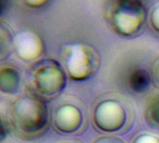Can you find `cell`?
<instances>
[{
	"instance_id": "cell-7",
	"label": "cell",
	"mask_w": 159,
	"mask_h": 143,
	"mask_svg": "<svg viewBox=\"0 0 159 143\" xmlns=\"http://www.w3.org/2000/svg\"><path fill=\"white\" fill-rule=\"evenodd\" d=\"M14 45L19 56L25 60L36 58L42 51L41 40L32 32H23L17 36Z\"/></svg>"
},
{
	"instance_id": "cell-17",
	"label": "cell",
	"mask_w": 159,
	"mask_h": 143,
	"mask_svg": "<svg viewBox=\"0 0 159 143\" xmlns=\"http://www.w3.org/2000/svg\"><path fill=\"white\" fill-rule=\"evenodd\" d=\"M4 9H5V2L0 1V15L2 14V12L4 11Z\"/></svg>"
},
{
	"instance_id": "cell-2",
	"label": "cell",
	"mask_w": 159,
	"mask_h": 143,
	"mask_svg": "<svg viewBox=\"0 0 159 143\" xmlns=\"http://www.w3.org/2000/svg\"><path fill=\"white\" fill-rule=\"evenodd\" d=\"M102 13L110 30L125 38L137 37L147 20L145 6L140 0L105 1Z\"/></svg>"
},
{
	"instance_id": "cell-9",
	"label": "cell",
	"mask_w": 159,
	"mask_h": 143,
	"mask_svg": "<svg viewBox=\"0 0 159 143\" xmlns=\"http://www.w3.org/2000/svg\"><path fill=\"white\" fill-rule=\"evenodd\" d=\"M151 74L143 68H136L130 72L129 76V85L132 91L143 93L151 84Z\"/></svg>"
},
{
	"instance_id": "cell-10",
	"label": "cell",
	"mask_w": 159,
	"mask_h": 143,
	"mask_svg": "<svg viewBox=\"0 0 159 143\" xmlns=\"http://www.w3.org/2000/svg\"><path fill=\"white\" fill-rule=\"evenodd\" d=\"M144 117L151 127L159 129V94L153 95L147 100L144 108Z\"/></svg>"
},
{
	"instance_id": "cell-18",
	"label": "cell",
	"mask_w": 159,
	"mask_h": 143,
	"mask_svg": "<svg viewBox=\"0 0 159 143\" xmlns=\"http://www.w3.org/2000/svg\"><path fill=\"white\" fill-rule=\"evenodd\" d=\"M63 143H75V142H69V141H67V142H63Z\"/></svg>"
},
{
	"instance_id": "cell-15",
	"label": "cell",
	"mask_w": 159,
	"mask_h": 143,
	"mask_svg": "<svg viewBox=\"0 0 159 143\" xmlns=\"http://www.w3.org/2000/svg\"><path fill=\"white\" fill-rule=\"evenodd\" d=\"M94 143H125L124 141L117 137H112V136H106V137H101L98 140H96Z\"/></svg>"
},
{
	"instance_id": "cell-12",
	"label": "cell",
	"mask_w": 159,
	"mask_h": 143,
	"mask_svg": "<svg viewBox=\"0 0 159 143\" xmlns=\"http://www.w3.org/2000/svg\"><path fill=\"white\" fill-rule=\"evenodd\" d=\"M149 23L154 33L159 36V1L155 2L151 7L149 14Z\"/></svg>"
},
{
	"instance_id": "cell-3",
	"label": "cell",
	"mask_w": 159,
	"mask_h": 143,
	"mask_svg": "<svg viewBox=\"0 0 159 143\" xmlns=\"http://www.w3.org/2000/svg\"><path fill=\"white\" fill-rule=\"evenodd\" d=\"M48 108L41 99L24 96L18 99L10 110L11 125L15 132L24 138L41 134L48 125Z\"/></svg>"
},
{
	"instance_id": "cell-5",
	"label": "cell",
	"mask_w": 159,
	"mask_h": 143,
	"mask_svg": "<svg viewBox=\"0 0 159 143\" xmlns=\"http://www.w3.org/2000/svg\"><path fill=\"white\" fill-rule=\"evenodd\" d=\"M100 65V55L91 46L75 44L67 47L65 66L69 75L77 81L85 80L95 74Z\"/></svg>"
},
{
	"instance_id": "cell-13",
	"label": "cell",
	"mask_w": 159,
	"mask_h": 143,
	"mask_svg": "<svg viewBox=\"0 0 159 143\" xmlns=\"http://www.w3.org/2000/svg\"><path fill=\"white\" fill-rule=\"evenodd\" d=\"M132 143H159V136L151 133H140L137 135Z\"/></svg>"
},
{
	"instance_id": "cell-11",
	"label": "cell",
	"mask_w": 159,
	"mask_h": 143,
	"mask_svg": "<svg viewBox=\"0 0 159 143\" xmlns=\"http://www.w3.org/2000/svg\"><path fill=\"white\" fill-rule=\"evenodd\" d=\"M12 47V37L9 31L0 23V61L8 57Z\"/></svg>"
},
{
	"instance_id": "cell-6",
	"label": "cell",
	"mask_w": 159,
	"mask_h": 143,
	"mask_svg": "<svg viewBox=\"0 0 159 143\" xmlns=\"http://www.w3.org/2000/svg\"><path fill=\"white\" fill-rule=\"evenodd\" d=\"M53 125L61 134L81 132L87 126V111L83 103L65 102L60 105L53 115Z\"/></svg>"
},
{
	"instance_id": "cell-1",
	"label": "cell",
	"mask_w": 159,
	"mask_h": 143,
	"mask_svg": "<svg viewBox=\"0 0 159 143\" xmlns=\"http://www.w3.org/2000/svg\"><path fill=\"white\" fill-rule=\"evenodd\" d=\"M91 116L98 130L107 134H118L132 127L135 111L127 97L116 92H108L96 99Z\"/></svg>"
},
{
	"instance_id": "cell-16",
	"label": "cell",
	"mask_w": 159,
	"mask_h": 143,
	"mask_svg": "<svg viewBox=\"0 0 159 143\" xmlns=\"http://www.w3.org/2000/svg\"><path fill=\"white\" fill-rule=\"evenodd\" d=\"M7 135V128L4 121L0 118V142L3 141Z\"/></svg>"
},
{
	"instance_id": "cell-14",
	"label": "cell",
	"mask_w": 159,
	"mask_h": 143,
	"mask_svg": "<svg viewBox=\"0 0 159 143\" xmlns=\"http://www.w3.org/2000/svg\"><path fill=\"white\" fill-rule=\"evenodd\" d=\"M151 78L154 86L159 88V57L154 61L151 68Z\"/></svg>"
},
{
	"instance_id": "cell-8",
	"label": "cell",
	"mask_w": 159,
	"mask_h": 143,
	"mask_svg": "<svg viewBox=\"0 0 159 143\" xmlns=\"http://www.w3.org/2000/svg\"><path fill=\"white\" fill-rule=\"evenodd\" d=\"M20 73L10 65L0 66V92L6 95H12L18 91L20 86Z\"/></svg>"
},
{
	"instance_id": "cell-4",
	"label": "cell",
	"mask_w": 159,
	"mask_h": 143,
	"mask_svg": "<svg viewBox=\"0 0 159 143\" xmlns=\"http://www.w3.org/2000/svg\"><path fill=\"white\" fill-rule=\"evenodd\" d=\"M30 83L34 97L53 98L66 86V74L61 65L54 60H45L35 64Z\"/></svg>"
}]
</instances>
